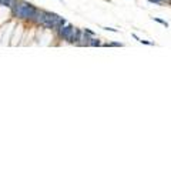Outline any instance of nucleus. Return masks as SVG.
Instances as JSON below:
<instances>
[{"mask_svg": "<svg viewBox=\"0 0 171 171\" xmlns=\"http://www.w3.org/2000/svg\"><path fill=\"white\" fill-rule=\"evenodd\" d=\"M33 20L47 29H53L54 32H57L61 26H64L67 23L63 17H60L54 13H50V11H44V10H37Z\"/></svg>", "mask_w": 171, "mask_h": 171, "instance_id": "nucleus-1", "label": "nucleus"}, {"mask_svg": "<svg viewBox=\"0 0 171 171\" xmlns=\"http://www.w3.org/2000/svg\"><path fill=\"white\" fill-rule=\"evenodd\" d=\"M13 10V14L19 19H24V20H33L34 19V14L37 11V9L30 4V3H26V1H19L16 0L14 6L11 7Z\"/></svg>", "mask_w": 171, "mask_h": 171, "instance_id": "nucleus-2", "label": "nucleus"}, {"mask_svg": "<svg viewBox=\"0 0 171 171\" xmlns=\"http://www.w3.org/2000/svg\"><path fill=\"white\" fill-rule=\"evenodd\" d=\"M57 33H59V36L63 39V40H66V42L69 43H73V37H74V27L71 26V24H64V26H61L59 30H57Z\"/></svg>", "mask_w": 171, "mask_h": 171, "instance_id": "nucleus-3", "label": "nucleus"}, {"mask_svg": "<svg viewBox=\"0 0 171 171\" xmlns=\"http://www.w3.org/2000/svg\"><path fill=\"white\" fill-rule=\"evenodd\" d=\"M14 3H16V0H0V4L7 6L9 9H11V7L14 6Z\"/></svg>", "mask_w": 171, "mask_h": 171, "instance_id": "nucleus-4", "label": "nucleus"}, {"mask_svg": "<svg viewBox=\"0 0 171 171\" xmlns=\"http://www.w3.org/2000/svg\"><path fill=\"white\" fill-rule=\"evenodd\" d=\"M88 46H91V47H98V46H101V43L98 42L97 39L91 37V40H90V44H88Z\"/></svg>", "mask_w": 171, "mask_h": 171, "instance_id": "nucleus-5", "label": "nucleus"}, {"mask_svg": "<svg viewBox=\"0 0 171 171\" xmlns=\"http://www.w3.org/2000/svg\"><path fill=\"white\" fill-rule=\"evenodd\" d=\"M154 19V22H158V23H161V24H164L166 27H168V23H166L164 20H161V19H157V17H153Z\"/></svg>", "mask_w": 171, "mask_h": 171, "instance_id": "nucleus-6", "label": "nucleus"}, {"mask_svg": "<svg viewBox=\"0 0 171 171\" xmlns=\"http://www.w3.org/2000/svg\"><path fill=\"white\" fill-rule=\"evenodd\" d=\"M107 46H111V47H121L123 44H121V43H117V42H113V43H110V44H107Z\"/></svg>", "mask_w": 171, "mask_h": 171, "instance_id": "nucleus-7", "label": "nucleus"}, {"mask_svg": "<svg viewBox=\"0 0 171 171\" xmlns=\"http://www.w3.org/2000/svg\"><path fill=\"white\" fill-rule=\"evenodd\" d=\"M84 32L87 34H90V36H94V32H91V30H88V29H84Z\"/></svg>", "mask_w": 171, "mask_h": 171, "instance_id": "nucleus-8", "label": "nucleus"}, {"mask_svg": "<svg viewBox=\"0 0 171 171\" xmlns=\"http://www.w3.org/2000/svg\"><path fill=\"white\" fill-rule=\"evenodd\" d=\"M150 1H153V3H161V1H168V0H150Z\"/></svg>", "mask_w": 171, "mask_h": 171, "instance_id": "nucleus-9", "label": "nucleus"}]
</instances>
